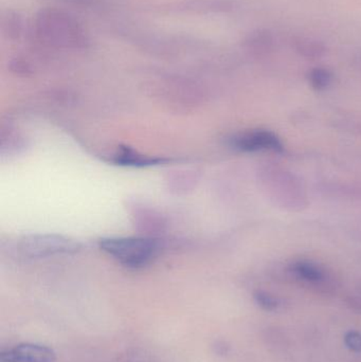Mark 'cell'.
<instances>
[{
  "label": "cell",
  "mask_w": 361,
  "mask_h": 362,
  "mask_svg": "<svg viewBox=\"0 0 361 362\" xmlns=\"http://www.w3.org/2000/svg\"><path fill=\"white\" fill-rule=\"evenodd\" d=\"M358 61H360V65L361 66V52L360 53V57H358Z\"/></svg>",
  "instance_id": "19"
},
{
  "label": "cell",
  "mask_w": 361,
  "mask_h": 362,
  "mask_svg": "<svg viewBox=\"0 0 361 362\" xmlns=\"http://www.w3.org/2000/svg\"><path fill=\"white\" fill-rule=\"evenodd\" d=\"M232 0H184L176 4L174 10L187 14H216L230 12L235 8Z\"/></svg>",
  "instance_id": "8"
},
{
  "label": "cell",
  "mask_w": 361,
  "mask_h": 362,
  "mask_svg": "<svg viewBox=\"0 0 361 362\" xmlns=\"http://www.w3.org/2000/svg\"><path fill=\"white\" fill-rule=\"evenodd\" d=\"M345 346L352 352H361V333L357 331L348 332L343 338Z\"/></svg>",
  "instance_id": "15"
},
{
  "label": "cell",
  "mask_w": 361,
  "mask_h": 362,
  "mask_svg": "<svg viewBox=\"0 0 361 362\" xmlns=\"http://www.w3.org/2000/svg\"><path fill=\"white\" fill-rule=\"evenodd\" d=\"M290 274L303 284L309 285L319 291H331L334 282L324 268L309 261H298L290 266Z\"/></svg>",
  "instance_id": "4"
},
{
  "label": "cell",
  "mask_w": 361,
  "mask_h": 362,
  "mask_svg": "<svg viewBox=\"0 0 361 362\" xmlns=\"http://www.w3.org/2000/svg\"><path fill=\"white\" fill-rule=\"evenodd\" d=\"M76 248L73 243L61 238L54 236H40L32 240H25L23 250L25 253H31V255H52V253L67 252Z\"/></svg>",
  "instance_id": "7"
},
{
  "label": "cell",
  "mask_w": 361,
  "mask_h": 362,
  "mask_svg": "<svg viewBox=\"0 0 361 362\" xmlns=\"http://www.w3.org/2000/svg\"><path fill=\"white\" fill-rule=\"evenodd\" d=\"M136 46L159 54H174L180 52L182 49L199 46L201 42L193 38L178 35H161V34L142 33L134 34L131 38Z\"/></svg>",
  "instance_id": "3"
},
{
  "label": "cell",
  "mask_w": 361,
  "mask_h": 362,
  "mask_svg": "<svg viewBox=\"0 0 361 362\" xmlns=\"http://www.w3.org/2000/svg\"><path fill=\"white\" fill-rule=\"evenodd\" d=\"M1 30L2 34L8 40H19L23 32V19L21 15L15 11H6V14L2 16Z\"/></svg>",
  "instance_id": "12"
},
{
  "label": "cell",
  "mask_w": 361,
  "mask_h": 362,
  "mask_svg": "<svg viewBox=\"0 0 361 362\" xmlns=\"http://www.w3.org/2000/svg\"><path fill=\"white\" fill-rule=\"evenodd\" d=\"M275 45L273 34L266 29L250 32L242 42L244 50L254 57H264L271 54L275 49Z\"/></svg>",
  "instance_id": "9"
},
{
  "label": "cell",
  "mask_w": 361,
  "mask_h": 362,
  "mask_svg": "<svg viewBox=\"0 0 361 362\" xmlns=\"http://www.w3.org/2000/svg\"><path fill=\"white\" fill-rule=\"evenodd\" d=\"M68 4L83 8H97L103 6L105 0H65Z\"/></svg>",
  "instance_id": "17"
},
{
  "label": "cell",
  "mask_w": 361,
  "mask_h": 362,
  "mask_svg": "<svg viewBox=\"0 0 361 362\" xmlns=\"http://www.w3.org/2000/svg\"><path fill=\"white\" fill-rule=\"evenodd\" d=\"M33 34L42 46L55 50H85L91 45L84 25L61 8H42L34 18Z\"/></svg>",
  "instance_id": "1"
},
{
  "label": "cell",
  "mask_w": 361,
  "mask_h": 362,
  "mask_svg": "<svg viewBox=\"0 0 361 362\" xmlns=\"http://www.w3.org/2000/svg\"><path fill=\"white\" fill-rule=\"evenodd\" d=\"M233 148L242 152L254 153L259 151H282L281 140L268 131H252L241 134L232 139Z\"/></svg>",
  "instance_id": "5"
},
{
  "label": "cell",
  "mask_w": 361,
  "mask_h": 362,
  "mask_svg": "<svg viewBox=\"0 0 361 362\" xmlns=\"http://www.w3.org/2000/svg\"><path fill=\"white\" fill-rule=\"evenodd\" d=\"M100 248L126 267L140 268L156 257L159 245L152 238H112L102 240Z\"/></svg>",
  "instance_id": "2"
},
{
  "label": "cell",
  "mask_w": 361,
  "mask_h": 362,
  "mask_svg": "<svg viewBox=\"0 0 361 362\" xmlns=\"http://www.w3.org/2000/svg\"><path fill=\"white\" fill-rule=\"evenodd\" d=\"M112 161L116 165H124V167L146 168L158 165L160 163H167V160L163 158L146 156V155L139 154L129 148H120L112 157Z\"/></svg>",
  "instance_id": "10"
},
{
  "label": "cell",
  "mask_w": 361,
  "mask_h": 362,
  "mask_svg": "<svg viewBox=\"0 0 361 362\" xmlns=\"http://www.w3.org/2000/svg\"><path fill=\"white\" fill-rule=\"evenodd\" d=\"M348 305H349L352 310L361 313V286L355 295L350 296L349 299H348Z\"/></svg>",
  "instance_id": "18"
},
{
  "label": "cell",
  "mask_w": 361,
  "mask_h": 362,
  "mask_svg": "<svg viewBox=\"0 0 361 362\" xmlns=\"http://www.w3.org/2000/svg\"><path fill=\"white\" fill-rule=\"evenodd\" d=\"M10 68L18 74H31L33 72L32 65L23 57H15L10 62Z\"/></svg>",
  "instance_id": "16"
},
{
  "label": "cell",
  "mask_w": 361,
  "mask_h": 362,
  "mask_svg": "<svg viewBox=\"0 0 361 362\" xmlns=\"http://www.w3.org/2000/svg\"><path fill=\"white\" fill-rule=\"evenodd\" d=\"M332 80V72L326 68H314L309 74V84L317 90H322L330 86Z\"/></svg>",
  "instance_id": "13"
},
{
  "label": "cell",
  "mask_w": 361,
  "mask_h": 362,
  "mask_svg": "<svg viewBox=\"0 0 361 362\" xmlns=\"http://www.w3.org/2000/svg\"><path fill=\"white\" fill-rule=\"evenodd\" d=\"M55 353L40 344H19L12 350L0 353V362H54Z\"/></svg>",
  "instance_id": "6"
},
{
  "label": "cell",
  "mask_w": 361,
  "mask_h": 362,
  "mask_svg": "<svg viewBox=\"0 0 361 362\" xmlns=\"http://www.w3.org/2000/svg\"><path fill=\"white\" fill-rule=\"evenodd\" d=\"M254 297L256 304L266 312H276L281 306L280 300L266 291H256Z\"/></svg>",
  "instance_id": "14"
},
{
  "label": "cell",
  "mask_w": 361,
  "mask_h": 362,
  "mask_svg": "<svg viewBox=\"0 0 361 362\" xmlns=\"http://www.w3.org/2000/svg\"><path fill=\"white\" fill-rule=\"evenodd\" d=\"M292 48L300 57L307 59H319L326 55V45L319 40L311 37H303L298 36L292 40Z\"/></svg>",
  "instance_id": "11"
}]
</instances>
